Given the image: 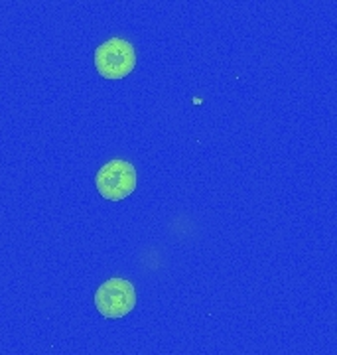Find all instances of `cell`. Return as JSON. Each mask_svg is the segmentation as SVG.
I'll return each mask as SVG.
<instances>
[{"label": "cell", "instance_id": "obj_2", "mask_svg": "<svg viewBox=\"0 0 337 355\" xmlns=\"http://www.w3.org/2000/svg\"><path fill=\"white\" fill-rule=\"evenodd\" d=\"M95 308L107 320L128 316L137 308V288L130 280L112 277L95 291Z\"/></svg>", "mask_w": 337, "mask_h": 355}, {"label": "cell", "instance_id": "obj_3", "mask_svg": "<svg viewBox=\"0 0 337 355\" xmlns=\"http://www.w3.org/2000/svg\"><path fill=\"white\" fill-rule=\"evenodd\" d=\"M137 170L128 160L114 158L103 164L95 176V188L107 202H123L137 190Z\"/></svg>", "mask_w": 337, "mask_h": 355}, {"label": "cell", "instance_id": "obj_1", "mask_svg": "<svg viewBox=\"0 0 337 355\" xmlns=\"http://www.w3.org/2000/svg\"><path fill=\"white\" fill-rule=\"evenodd\" d=\"M95 69L101 77L119 81L130 76L137 67V50L125 38H109L95 48Z\"/></svg>", "mask_w": 337, "mask_h": 355}]
</instances>
